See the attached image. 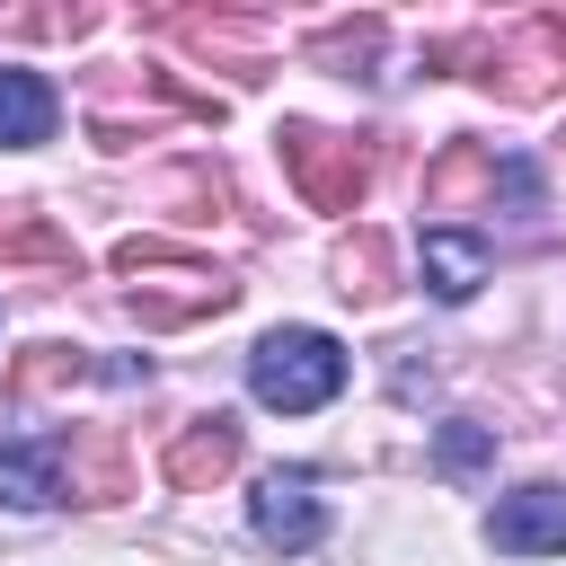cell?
I'll list each match as a JSON object with an SVG mask.
<instances>
[{"instance_id":"obj_11","label":"cell","mask_w":566,"mask_h":566,"mask_svg":"<svg viewBox=\"0 0 566 566\" xmlns=\"http://www.w3.org/2000/svg\"><path fill=\"white\" fill-rule=\"evenodd\" d=\"M486 265H495V256H486L478 230H460V221H433V230H424V292H433V301H469V292L486 283Z\"/></svg>"},{"instance_id":"obj_10","label":"cell","mask_w":566,"mask_h":566,"mask_svg":"<svg viewBox=\"0 0 566 566\" xmlns=\"http://www.w3.org/2000/svg\"><path fill=\"white\" fill-rule=\"evenodd\" d=\"M495 195V150L486 142H442L424 159V212H469Z\"/></svg>"},{"instance_id":"obj_7","label":"cell","mask_w":566,"mask_h":566,"mask_svg":"<svg viewBox=\"0 0 566 566\" xmlns=\"http://www.w3.org/2000/svg\"><path fill=\"white\" fill-rule=\"evenodd\" d=\"M159 469H168V486L177 495H212L230 469H239V416H186L177 433H168V451H159Z\"/></svg>"},{"instance_id":"obj_9","label":"cell","mask_w":566,"mask_h":566,"mask_svg":"<svg viewBox=\"0 0 566 566\" xmlns=\"http://www.w3.org/2000/svg\"><path fill=\"white\" fill-rule=\"evenodd\" d=\"M0 504L9 513L62 504V433H0Z\"/></svg>"},{"instance_id":"obj_14","label":"cell","mask_w":566,"mask_h":566,"mask_svg":"<svg viewBox=\"0 0 566 566\" xmlns=\"http://www.w3.org/2000/svg\"><path fill=\"white\" fill-rule=\"evenodd\" d=\"M159 27H168V35H186L195 53H212V62H230L239 80H256V53H248V44L265 35L256 18H221V9H177V18H159Z\"/></svg>"},{"instance_id":"obj_12","label":"cell","mask_w":566,"mask_h":566,"mask_svg":"<svg viewBox=\"0 0 566 566\" xmlns=\"http://www.w3.org/2000/svg\"><path fill=\"white\" fill-rule=\"evenodd\" d=\"M53 115H62V97H53L44 71H0V150L53 142Z\"/></svg>"},{"instance_id":"obj_16","label":"cell","mask_w":566,"mask_h":566,"mask_svg":"<svg viewBox=\"0 0 566 566\" xmlns=\"http://www.w3.org/2000/svg\"><path fill=\"white\" fill-rule=\"evenodd\" d=\"M80 371H88V354H80V345H27V354L9 363V398H18V407H35V398L71 389Z\"/></svg>"},{"instance_id":"obj_18","label":"cell","mask_w":566,"mask_h":566,"mask_svg":"<svg viewBox=\"0 0 566 566\" xmlns=\"http://www.w3.org/2000/svg\"><path fill=\"white\" fill-rule=\"evenodd\" d=\"M486 460H495V424H478V416H451V424L433 433V469L469 478V469H486Z\"/></svg>"},{"instance_id":"obj_13","label":"cell","mask_w":566,"mask_h":566,"mask_svg":"<svg viewBox=\"0 0 566 566\" xmlns=\"http://www.w3.org/2000/svg\"><path fill=\"white\" fill-rule=\"evenodd\" d=\"M0 265H44V274H80L71 230H53L35 203H0Z\"/></svg>"},{"instance_id":"obj_8","label":"cell","mask_w":566,"mask_h":566,"mask_svg":"<svg viewBox=\"0 0 566 566\" xmlns=\"http://www.w3.org/2000/svg\"><path fill=\"white\" fill-rule=\"evenodd\" d=\"M62 495H80V504L133 495V451H124L115 424H71L62 433Z\"/></svg>"},{"instance_id":"obj_15","label":"cell","mask_w":566,"mask_h":566,"mask_svg":"<svg viewBox=\"0 0 566 566\" xmlns=\"http://www.w3.org/2000/svg\"><path fill=\"white\" fill-rule=\"evenodd\" d=\"M327 274H336L345 301H380V292L398 283V256H389L380 230H354V239H336V265H327Z\"/></svg>"},{"instance_id":"obj_4","label":"cell","mask_w":566,"mask_h":566,"mask_svg":"<svg viewBox=\"0 0 566 566\" xmlns=\"http://www.w3.org/2000/svg\"><path fill=\"white\" fill-rule=\"evenodd\" d=\"M486 80L504 88V97H557L566 88V18L557 9H539V18H522L504 44H486Z\"/></svg>"},{"instance_id":"obj_2","label":"cell","mask_w":566,"mask_h":566,"mask_svg":"<svg viewBox=\"0 0 566 566\" xmlns=\"http://www.w3.org/2000/svg\"><path fill=\"white\" fill-rule=\"evenodd\" d=\"M248 389H256V407L310 416L345 389V345L327 327H274V336L248 345Z\"/></svg>"},{"instance_id":"obj_5","label":"cell","mask_w":566,"mask_h":566,"mask_svg":"<svg viewBox=\"0 0 566 566\" xmlns=\"http://www.w3.org/2000/svg\"><path fill=\"white\" fill-rule=\"evenodd\" d=\"M248 522H256V539H265V548H283V557L318 548V539H327L318 478H310V469H265V478H256V495H248Z\"/></svg>"},{"instance_id":"obj_1","label":"cell","mask_w":566,"mask_h":566,"mask_svg":"<svg viewBox=\"0 0 566 566\" xmlns=\"http://www.w3.org/2000/svg\"><path fill=\"white\" fill-rule=\"evenodd\" d=\"M115 274H159V292H133V318L142 327H186V318H221L239 301V283L168 239H124L115 248Z\"/></svg>"},{"instance_id":"obj_6","label":"cell","mask_w":566,"mask_h":566,"mask_svg":"<svg viewBox=\"0 0 566 566\" xmlns=\"http://www.w3.org/2000/svg\"><path fill=\"white\" fill-rule=\"evenodd\" d=\"M486 548H504V557H566V486L557 478L513 486L486 513Z\"/></svg>"},{"instance_id":"obj_17","label":"cell","mask_w":566,"mask_h":566,"mask_svg":"<svg viewBox=\"0 0 566 566\" xmlns=\"http://www.w3.org/2000/svg\"><path fill=\"white\" fill-rule=\"evenodd\" d=\"M380 35H389L380 18H345V27H318V35H310V62H318V71H345V80H354V71H371Z\"/></svg>"},{"instance_id":"obj_3","label":"cell","mask_w":566,"mask_h":566,"mask_svg":"<svg viewBox=\"0 0 566 566\" xmlns=\"http://www.w3.org/2000/svg\"><path fill=\"white\" fill-rule=\"evenodd\" d=\"M283 177L310 212H363L371 195V133H327V124H283L274 133Z\"/></svg>"}]
</instances>
